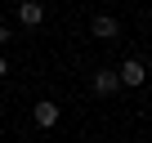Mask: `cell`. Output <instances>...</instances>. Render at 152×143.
Masks as SVG:
<instances>
[{"label":"cell","mask_w":152,"mask_h":143,"mask_svg":"<svg viewBox=\"0 0 152 143\" xmlns=\"http://www.w3.org/2000/svg\"><path fill=\"white\" fill-rule=\"evenodd\" d=\"M5 40H9V27H0V45H5Z\"/></svg>","instance_id":"6"},{"label":"cell","mask_w":152,"mask_h":143,"mask_svg":"<svg viewBox=\"0 0 152 143\" xmlns=\"http://www.w3.org/2000/svg\"><path fill=\"white\" fill-rule=\"evenodd\" d=\"M90 31H94L99 40H112V36H116V18H107V14H94V23H90Z\"/></svg>","instance_id":"4"},{"label":"cell","mask_w":152,"mask_h":143,"mask_svg":"<svg viewBox=\"0 0 152 143\" xmlns=\"http://www.w3.org/2000/svg\"><path fill=\"white\" fill-rule=\"evenodd\" d=\"M116 81H121V85H130V90H139V85L148 81V67H143L139 58H125V67L116 72Z\"/></svg>","instance_id":"1"},{"label":"cell","mask_w":152,"mask_h":143,"mask_svg":"<svg viewBox=\"0 0 152 143\" xmlns=\"http://www.w3.org/2000/svg\"><path fill=\"white\" fill-rule=\"evenodd\" d=\"M31 116H36V125L49 130V125H58V103H54V98H40V103L31 107Z\"/></svg>","instance_id":"2"},{"label":"cell","mask_w":152,"mask_h":143,"mask_svg":"<svg viewBox=\"0 0 152 143\" xmlns=\"http://www.w3.org/2000/svg\"><path fill=\"white\" fill-rule=\"evenodd\" d=\"M5 72H9V63H5V58H0V76H5Z\"/></svg>","instance_id":"7"},{"label":"cell","mask_w":152,"mask_h":143,"mask_svg":"<svg viewBox=\"0 0 152 143\" xmlns=\"http://www.w3.org/2000/svg\"><path fill=\"white\" fill-rule=\"evenodd\" d=\"M18 18H23V27H40V23H45V5L23 0V5H18Z\"/></svg>","instance_id":"3"},{"label":"cell","mask_w":152,"mask_h":143,"mask_svg":"<svg viewBox=\"0 0 152 143\" xmlns=\"http://www.w3.org/2000/svg\"><path fill=\"white\" fill-rule=\"evenodd\" d=\"M121 81H116V72H94V94H112Z\"/></svg>","instance_id":"5"}]
</instances>
